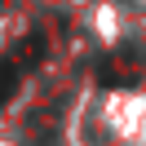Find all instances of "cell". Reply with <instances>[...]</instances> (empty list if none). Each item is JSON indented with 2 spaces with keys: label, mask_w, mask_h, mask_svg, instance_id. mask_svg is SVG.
I'll use <instances>...</instances> for the list:
<instances>
[{
  "label": "cell",
  "mask_w": 146,
  "mask_h": 146,
  "mask_svg": "<svg viewBox=\"0 0 146 146\" xmlns=\"http://www.w3.org/2000/svg\"><path fill=\"white\" fill-rule=\"evenodd\" d=\"M18 71H22L18 62H5V66H0V102L13 98V89H18Z\"/></svg>",
  "instance_id": "cell-1"
},
{
  "label": "cell",
  "mask_w": 146,
  "mask_h": 146,
  "mask_svg": "<svg viewBox=\"0 0 146 146\" xmlns=\"http://www.w3.org/2000/svg\"><path fill=\"white\" fill-rule=\"evenodd\" d=\"M40 44H44L40 36H27V40H22V44H18V66H31V62H40V53H44Z\"/></svg>",
  "instance_id": "cell-2"
}]
</instances>
